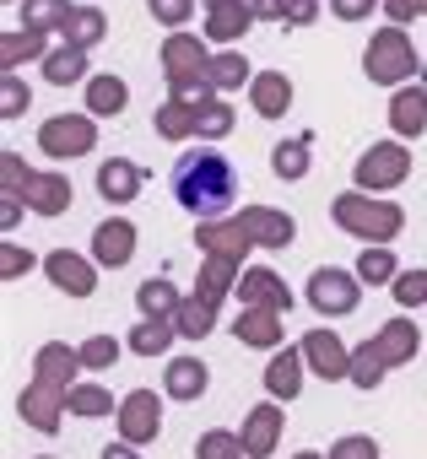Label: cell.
Instances as JSON below:
<instances>
[{"label":"cell","mask_w":427,"mask_h":459,"mask_svg":"<svg viewBox=\"0 0 427 459\" xmlns=\"http://www.w3.org/2000/svg\"><path fill=\"white\" fill-rule=\"evenodd\" d=\"M173 200L184 211H195V216L222 211L233 200V168H228V157H217V152L179 157V168H173Z\"/></svg>","instance_id":"1"}]
</instances>
